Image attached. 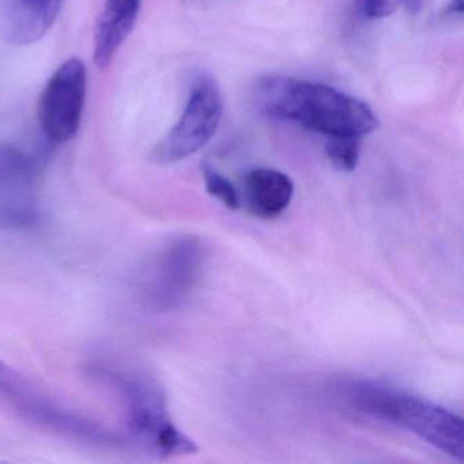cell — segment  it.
Listing matches in <instances>:
<instances>
[{
	"mask_svg": "<svg viewBox=\"0 0 464 464\" xmlns=\"http://www.w3.org/2000/svg\"><path fill=\"white\" fill-rule=\"evenodd\" d=\"M205 262V249L198 238H173L140 268L135 281L138 298L157 314L176 311L199 285Z\"/></svg>",
	"mask_w": 464,
	"mask_h": 464,
	"instance_id": "5b68a950",
	"label": "cell"
},
{
	"mask_svg": "<svg viewBox=\"0 0 464 464\" xmlns=\"http://www.w3.org/2000/svg\"><path fill=\"white\" fill-rule=\"evenodd\" d=\"M63 0H0V34L13 45H31L48 34Z\"/></svg>",
	"mask_w": 464,
	"mask_h": 464,
	"instance_id": "9c48e42d",
	"label": "cell"
},
{
	"mask_svg": "<svg viewBox=\"0 0 464 464\" xmlns=\"http://www.w3.org/2000/svg\"><path fill=\"white\" fill-rule=\"evenodd\" d=\"M142 0H105L94 32V63L105 69L123 47L140 17Z\"/></svg>",
	"mask_w": 464,
	"mask_h": 464,
	"instance_id": "8fae6325",
	"label": "cell"
},
{
	"mask_svg": "<svg viewBox=\"0 0 464 464\" xmlns=\"http://www.w3.org/2000/svg\"><path fill=\"white\" fill-rule=\"evenodd\" d=\"M92 373L118 396L132 439L159 458L191 455L197 444L176 428L168 411L164 391L140 372L100 363Z\"/></svg>",
	"mask_w": 464,
	"mask_h": 464,
	"instance_id": "7a4b0ae2",
	"label": "cell"
},
{
	"mask_svg": "<svg viewBox=\"0 0 464 464\" xmlns=\"http://www.w3.org/2000/svg\"><path fill=\"white\" fill-rule=\"evenodd\" d=\"M463 13V0H450L447 7L448 15H461Z\"/></svg>",
	"mask_w": 464,
	"mask_h": 464,
	"instance_id": "9a60e30c",
	"label": "cell"
},
{
	"mask_svg": "<svg viewBox=\"0 0 464 464\" xmlns=\"http://www.w3.org/2000/svg\"><path fill=\"white\" fill-rule=\"evenodd\" d=\"M221 92L216 81L202 77L194 83L178 123L154 146L151 161L170 165L202 150L221 124Z\"/></svg>",
	"mask_w": 464,
	"mask_h": 464,
	"instance_id": "8992f818",
	"label": "cell"
},
{
	"mask_svg": "<svg viewBox=\"0 0 464 464\" xmlns=\"http://www.w3.org/2000/svg\"><path fill=\"white\" fill-rule=\"evenodd\" d=\"M256 94L266 115L327 138H362L379 127L366 102L322 83L276 75L263 78Z\"/></svg>",
	"mask_w": 464,
	"mask_h": 464,
	"instance_id": "6da1fadb",
	"label": "cell"
},
{
	"mask_svg": "<svg viewBox=\"0 0 464 464\" xmlns=\"http://www.w3.org/2000/svg\"><path fill=\"white\" fill-rule=\"evenodd\" d=\"M325 153L336 169L353 172L360 161L361 138H328Z\"/></svg>",
	"mask_w": 464,
	"mask_h": 464,
	"instance_id": "7c38bea8",
	"label": "cell"
},
{
	"mask_svg": "<svg viewBox=\"0 0 464 464\" xmlns=\"http://www.w3.org/2000/svg\"><path fill=\"white\" fill-rule=\"evenodd\" d=\"M357 5L366 18L382 20L392 15L401 5H406L409 10L417 9L420 0H357Z\"/></svg>",
	"mask_w": 464,
	"mask_h": 464,
	"instance_id": "5bb4252c",
	"label": "cell"
},
{
	"mask_svg": "<svg viewBox=\"0 0 464 464\" xmlns=\"http://www.w3.org/2000/svg\"><path fill=\"white\" fill-rule=\"evenodd\" d=\"M0 401L18 417L64 439L96 447H115L119 437L102 423L64 407L0 360Z\"/></svg>",
	"mask_w": 464,
	"mask_h": 464,
	"instance_id": "277c9868",
	"label": "cell"
},
{
	"mask_svg": "<svg viewBox=\"0 0 464 464\" xmlns=\"http://www.w3.org/2000/svg\"><path fill=\"white\" fill-rule=\"evenodd\" d=\"M39 218L37 172L20 149L0 145V227H28Z\"/></svg>",
	"mask_w": 464,
	"mask_h": 464,
	"instance_id": "ba28073f",
	"label": "cell"
},
{
	"mask_svg": "<svg viewBox=\"0 0 464 464\" xmlns=\"http://www.w3.org/2000/svg\"><path fill=\"white\" fill-rule=\"evenodd\" d=\"M88 94V72L81 59L72 58L58 67L39 100L40 127L51 142H70L80 131Z\"/></svg>",
	"mask_w": 464,
	"mask_h": 464,
	"instance_id": "52a82bcc",
	"label": "cell"
},
{
	"mask_svg": "<svg viewBox=\"0 0 464 464\" xmlns=\"http://www.w3.org/2000/svg\"><path fill=\"white\" fill-rule=\"evenodd\" d=\"M203 179H205L206 191L221 202L225 208L229 210H238L241 208L240 192L229 179L225 178L218 170L208 165L203 167Z\"/></svg>",
	"mask_w": 464,
	"mask_h": 464,
	"instance_id": "4fadbf2b",
	"label": "cell"
},
{
	"mask_svg": "<svg viewBox=\"0 0 464 464\" xmlns=\"http://www.w3.org/2000/svg\"><path fill=\"white\" fill-rule=\"evenodd\" d=\"M353 403L372 417L395 423L450 458L464 459L463 420L455 412L411 393L374 382L350 387Z\"/></svg>",
	"mask_w": 464,
	"mask_h": 464,
	"instance_id": "3957f363",
	"label": "cell"
},
{
	"mask_svg": "<svg viewBox=\"0 0 464 464\" xmlns=\"http://www.w3.org/2000/svg\"><path fill=\"white\" fill-rule=\"evenodd\" d=\"M241 205L265 221L278 218L292 203L295 184L286 173L271 168H255L243 181Z\"/></svg>",
	"mask_w": 464,
	"mask_h": 464,
	"instance_id": "30bf717a",
	"label": "cell"
}]
</instances>
